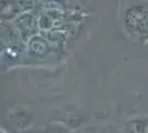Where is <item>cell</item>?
<instances>
[{
	"label": "cell",
	"mask_w": 148,
	"mask_h": 133,
	"mask_svg": "<svg viewBox=\"0 0 148 133\" xmlns=\"http://www.w3.org/2000/svg\"><path fill=\"white\" fill-rule=\"evenodd\" d=\"M124 25L132 36H148V6L136 3L128 7L124 14Z\"/></svg>",
	"instance_id": "1"
},
{
	"label": "cell",
	"mask_w": 148,
	"mask_h": 133,
	"mask_svg": "<svg viewBox=\"0 0 148 133\" xmlns=\"http://www.w3.org/2000/svg\"><path fill=\"white\" fill-rule=\"evenodd\" d=\"M16 25H17L19 32L22 34V37L28 38V37H31L32 34H34L37 32L39 23L31 14L23 13V14L19 16L18 19L16 20Z\"/></svg>",
	"instance_id": "2"
},
{
	"label": "cell",
	"mask_w": 148,
	"mask_h": 133,
	"mask_svg": "<svg viewBox=\"0 0 148 133\" xmlns=\"http://www.w3.org/2000/svg\"><path fill=\"white\" fill-rule=\"evenodd\" d=\"M124 133H148V118L137 116L126 122Z\"/></svg>",
	"instance_id": "3"
},
{
	"label": "cell",
	"mask_w": 148,
	"mask_h": 133,
	"mask_svg": "<svg viewBox=\"0 0 148 133\" xmlns=\"http://www.w3.org/2000/svg\"><path fill=\"white\" fill-rule=\"evenodd\" d=\"M19 111H13L11 120L13 121L17 130H25L32 122V115L28 110L18 108Z\"/></svg>",
	"instance_id": "4"
},
{
	"label": "cell",
	"mask_w": 148,
	"mask_h": 133,
	"mask_svg": "<svg viewBox=\"0 0 148 133\" xmlns=\"http://www.w3.org/2000/svg\"><path fill=\"white\" fill-rule=\"evenodd\" d=\"M29 47H30V50L39 57H42L48 52V44L44 41V39L40 37H34L31 39Z\"/></svg>",
	"instance_id": "5"
},
{
	"label": "cell",
	"mask_w": 148,
	"mask_h": 133,
	"mask_svg": "<svg viewBox=\"0 0 148 133\" xmlns=\"http://www.w3.org/2000/svg\"><path fill=\"white\" fill-rule=\"evenodd\" d=\"M52 20L50 19V17L48 16H43L41 17L40 20H39V25L42 28V29H50L52 27Z\"/></svg>",
	"instance_id": "6"
},
{
	"label": "cell",
	"mask_w": 148,
	"mask_h": 133,
	"mask_svg": "<svg viewBox=\"0 0 148 133\" xmlns=\"http://www.w3.org/2000/svg\"><path fill=\"white\" fill-rule=\"evenodd\" d=\"M102 133H119L118 131L114 130V129H106L104 131H102Z\"/></svg>",
	"instance_id": "7"
},
{
	"label": "cell",
	"mask_w": 148,
	"mask_h": 133,
	"mask_svg": "<svg viewBox=\"0 0 148 133\" xmlns=\"http://www.w3.org/2000/svg\"><path fill=\"white\" fill-rule=\"evenodd\" d=\"M1 133H8V132H6L5 130H1Z\"/></svg>",
	"instance_id": "8"
}]
</instances>
